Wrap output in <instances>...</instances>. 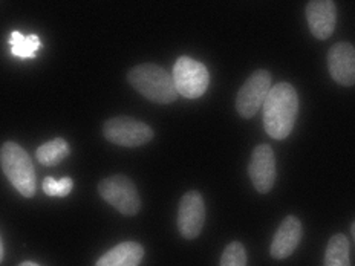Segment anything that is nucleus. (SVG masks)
<instances>
[{
    "label": "nucleus",
    "mask_w": 355,
    "mask_h": 266,
    "mask_svg": "<svg viewBox=\"0 0 355 266\" xmlns=\"http://www.w3.org/2000/svg\"><path fill=\"white\" fill-rule=\"evenodd\" d=\"M3 258V245H2V240H0V262H2Z\"/></svg>",
    "instance_id": "19"
},
{
    "label": "nucleus",
    "mask_w": 355,
    "mask_h": 266,
    "mask_svg": "<svg viewBox=\"0 0 355 266\" xmlns=\"http://www.w3.org/2000/svg\"><path fill=\"white\" fill-rule=\"evenodd\" d=\"M248 175L259 193H268L276 182V159L270 145H257L251 154Z\"/></svg>",
    "instance_id": "9"
},
{
    "label": "nucleus",
    "mask_w": 355,
    "mask_h": 266,
    "mask_svg": "<svg viewBox=\"0 0 355 266\" xmlns=\"http://www.w3.org/2000/svg\"><path fill=\"white\" fill-rule=\"evenodd\" d=\"M300 239H302L300 220L295 216L285 218L282 224H280L279 230L276 231L275 238H272L271 248H270L271 256L277 258V260L290 257L295 251V248L299 247Z\"/></svg>",
    "instance_id": "12"
},
{
    "label": "nucleus",
    "mask_w": 355,
    "mask_h": 266,
    "mask_svg": "<svg viewBox=\"0 0 355 266\" xmlns=\"http://www.w3.org/2000/svg\"><path fill=\"white\" fill-rule=\"evenodd\" d=\"M328 69L338 85H355V48L351 43H337L329 49Z\"/></svg>",
    "instance_id": "11"
},
{
    "label": "nucleus",
    "mask_w": 355,
    "mask_h": 266,
    "mask_svg": "<svg viewBox=\"0 0 355 266\" xmlns=\"http://www.w3.org/2000/svg\"><path fill=\"white\" fill-rule=\"evenodd\" d=\"M43 191L48 196H58V197H64L71 193V190L73 187L71 177H63L60 181H55L54 177H46L43 181Z\"/></svg>",
    "instance_id": "18"
},
{
    "label": "nucleus",
    "mask_w": 355,
    "mask_h": 266,
    "mask_svg": "<svg viewBox=\"0 0 355 266\" xmlns=\"http://www.w3.org/2000/svg\"><path fill=\"white\" fill-rule=\"evenodd\" d=\"M205 222V205L198 191H189L182 196L178 211V228L182 238L196 239Z\"/></svg>",
    "instance_id": "8"
},
{
    "label": "nucleus",
    "mask_w": 355,
    "mask_h": 266,
    "mask_svg": "<svg viewBox=\"0 0 355 266\" xmlns=\"http://www.w3.org/2000/svg\"><path fill=\"white\" fill-rule=\"evenodd\" d=\"M105 136L107 141L123 147H138L149 143L153 130L149 125L128 116L112 118L105 124Z\"/></svg>",
    "instance_id": "6"
},
{
    "label": "nucleus",
    "mask_w": 355,
    "mask_h": 266,
    "mask_svg": "<svg viewBox=\"0 0 355 266\" xmlns=\"http://www.w3.org/2000/svg\"><path fill=\"white\" fill-rule=\"evenodd\" d=\"M10 44H11V54L19 58H33L37 53V49L40 48V40L39 37L31 34V35H24L19 31L11 33L10 37Z\"/></svg>",
    "instance_id": "16"
},
{
    "label": "nucleus",
    "mask_w": 355,
    "mask_h": 266,
    "mask_svg": "<svg viewBox=\"0 0 355 266\" xmlns=\"http://www.w3.org/2000/svg\"><path fill=\"white\" fill-rule=\"evenodd\" d=\"M172 78L178 95L190 100L202 97L210 83V76L205 66L190 57L178 58Z\"/></svg>",
    "instance_id": "4"
},
{
    "label": "nucleus",
    "mask_w": 355,
    "mask_h": 266,
    "mask_svg": "<svg viewBox=\"0 0 355 266\" xmlns=\"http://www.w3.org/2000/svg\"><path fill=\"white\" fill-rule=\"evenodd\" d=\"M271 87V73L263 69L256 71L238 92L236 109H238L239 115L243 118L254 116L257 110L263 106Z\"/></svg>",
    "instance_id": "7"
},
{
    "label": "nucleus",
    "mask_w": 355,
    "mask_h": 266,
    "mask_svg": "<svg viewBox=\"0 0 355 266\" xmlns=\"http://www.w3.org/2000/svg\"><path fill=\"white\" fill-rule=\"evenodd\" d=\"M220 266H247V251L242 243L232 242L220 257Z\"/></svg>",
    "instance_id": "17"
},
{
    "label": "nucleus",
    "mask_w": 355,
    "mask_h": 266,
    "mask_svg": "<svg viewBox=\"0 0 355 266\" xmlns=\"http://www.w3.org/2000/svg\"><path fill=\"white\" fill-rule=\"evenodd\" d=\"M262 107L265 132L279 141L285 139L291 133L299 112L295 89L288 83L272 86Z\"/></svg>",
    "instance_id": "1"
},
{
    "label": "nucleus",
    "mask_w": 355,
    "mask_h": 266,
    "mask_svg": "<svg viewBox=\"0 0 355 266\" xmlns=\"http://www.w3.org/2000/svg\"><path fill=\"white\" fill-rule=\"evenodd\" d=\"M323 266H351L349 242L345 234L332 236L324 253Z\"/></svg>",
    "instance_id": "15"
},
{
    "label": "nucleus",
    "mask_w": 355,
    "mask_h": 266,
    "mask_svg": "<svg viewBox=\"0 0 355 266\" xmlns=\"http://www.w3.org/2000/svg\"><path fill=\"white\" fill-rule=\"evenodd\" d=\"M3 173L19 193L25 197L35 195V172L31 158L16 143H5L0 149Z\"/></svg>",
    "instance_id": "3"
},
{
    "label": "nucleus",
    "mask_w": 355,
    "mask_h": 266,
    "mask_svg": "<svg viewBox=\"0 0 355 266\" xmlns=\"http://www.w3.org/2000/svg\"><path fill=\"white\" fill-rule=\"evenodd\" d=\"M68 154H69V145L63 138H55L53 141L44 143L35 152L37 161H39L42 166H46V167H54L57 164H60Z\"/></svg>",
    "instance_id": "14"
},
{
    "label": "nucleus",
    "mask_w": 355,
    "mask_h": 266,
    "mask_svg": "<svg viewBox=\"0 0 355 266\" xmlns=\"http://www.w3.org/2000/svg\"><path fill=\"white\" fill-rule=\"evenodd\" d=\"M20 266H39V265L34 263V262H24Z\"/></svg>",
    "instance_id": "20"
},
{
    "label": "nucleus",
    "mask_w": 355,
    "mask_h": 266,
    "mask_svg": "<svg viewBox=\"0 0 355 266\" xmlns=\"http://www.w3.org/2000/svg\"><path fill=\"white\" fill-rule=\"evenodd\" d=\"M351 233H352V238H354V240H355V222H354L352 227H351Z\"/></svg>",
    "instance_id": "21"
},
{
    "label": "nucleus",
    "mask_w": 355,
    "mask_h": 266,
    "mask_svg": "<svg viewBox=\"0 0 355 266\" xmlns=\"http://www.w3.org/2000/svg\"><path fill=\"white\" fill-rule=\"evenodd\" d=\"M309 31L315 39L327 40L336 29L337 11L334 0H309L306 6Z\"/></svg>",
    "instance_id": "10"
},
{
    "label": "nucleus",
    "mask_w": 355,
    "mask_h": 266,
    "mask_svg": "<svg viewBox=\"0 0 355 266\" xmlns=\"http://www.w3.org/2000/svg\"><path fill=\"white\" fill-rule=\"evenodd\" d=\"M129 83L133 89L159 105H168L178 98L172 76L157 64H139L129 72Z\"/></svg>",
    "instance_id": "2"
},
{
    "label": "nucleus",
    "mask_w": 355,
    "mask_h": 266,
    "mask_svg": "<svg viewBox=\"0 0 355 266\" xmlns=\"http://www.w3.org/2000/svg\"><path fill=\"white\" fill-rule=\"evenodd\" d=\"M144 257V248L137 242H123L98 258L95 266H138Z\"/></svg>",
    "instance_id": "13"
},
{
    "label": "nucleus",
    "mask_w": 355,
    "mask_h": 266,
    "mask_svg": "<svg viewBox=\"0 0 355 266\" xmlns=\"http://www.w3.org/2000/svg\"><path fill=\"white\" fill-rule=\"evenodd\" d=\"M98 193L107 204L125 216H135L141 209L138 190L128 176L115 175L103 179L98 186Z\"/></svg>",
    "instance_id": "5"
}]
</instances>
